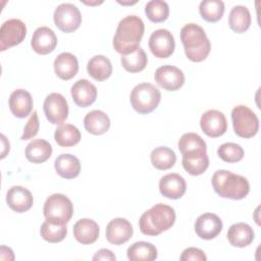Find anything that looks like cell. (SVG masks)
Segmentation results:
<instances>
[{
	"mask_svg": "<svg viewBox=\"0 0 261 261\" xmlns=\"http://www.w3.org/2000/svg\"><path fill=\"white\" fill-rule=\"evenodd\" d=\"M145 32V24L137 15H127L122 18L113 37V47L116 52L125 55L140 47Z\"/></svg>",
	"mask_w": 261,
	"mask_h": 261,
	"instance_id": "cell-1",
	"label": "cell"
},
{
	"mask_svg": "<svg viewBox=\"0 0 261 261\" xmlns=\"http://www.w3.org/2000/svg\"><path fill=\"white\" fill-rule=\"evenodd\" d=\"M180 41L186 56L193 62L203 61L210 53V41L204 29L196 23H187L181 28Z\"/></svg>",
	"mask_w": 261,
	"mask_h": 261,
	"instance_id": "cell-2",
	"label": "cell"
},
{
	"mask_svg": "<svg viewBox=\"0 0 261 261\" xmlns=\"http://www.w3.org/2000/svg\"><path fill=\"white\" fill-rule=\"evenodd\" d=\"M174 222V209L168 205L158 203L141 215L139 226L141 232L146 236H158L169 229Z\"/></svg>",
	"mask_w": 261,
	"mask_h": 261,
	"instance_id": "cell-3",
	"label": "cell"
},
{
	"mask_svg": "<svg viewBox=\"0 0 261 261\" xmlns=\"http://www.w3.org/2000/svg\"><path fill=\"white\" fill-rule=\"evenodd\" d=\"M211 184L215 193L222 198L241 200L250 192V184L245 176L224 169L214 172Z\"/></svg>",
	"mask_w": 261,
	"mask_h": 261,
	"instance_id": "cell-4",
	"label": "cell"
},
{
	"mask_svg": "<svg viewBox=\"0 0 261 261\" xmlns=\"http://www.w3.org/2000/svg\"><path fill=\"white\" fill-rule=\"evenodd\" d=\"M160 91L150 83L137 85L130 92L129 101L133 108L141 113L147 114L155 110L160 102Z\"/></svg>",
	"mask_w": 261,
	"mask_h": 261,
	"instance_id": "cell-5",
	"label": "cell"
},
{
	"mask_svg": "<svg viewBox=\"0 0 261 261\" xmlns=\"http://www.w3.org/2000/svg\"><path fill=\"white\" fill-rule=\"evenodd\" d=\"M43 212L47 221L62 225L70 220L73 214V205L65 195L53 194L45 201Z\"/></svg>",
	"mask_w": 261,
	"mask_h": 261,
	"instance_id": "cell-6",
	"label": "cell"
},
{
	"mask_svg": "<svg viewBox=\"0 0 261 261\" xmlns=\"http://www.w3.org/2000/svg\"><path fill=\"white\" fill-rule=\"evenodd\" d=\"M234 133L241 138H252L259 129V119L248 106L238 105L231 111Z\"/></svg>",
	"mask_w": 261,
	"mask_h": 261,
	"instance_id": "cell-7",
	"label": "cell"
},
{
	"mask_svg": "<svg viewBox=\"0 0 261 261\" xmlns=\"http://www.w3.org/2000/svg\"><path fill=\"white\" fill-rule=\"evenodd\" d=\"M55 25L64 33H71L79 29L82 22V14L79 8L71 3L58 5L53 14Z\"/></svg>",
	"mask_w": 261,
	"mask_h": 261,
	"instance_id": "cell-8",
	"label": "cell"
},
{
	"mask_svg": "<svg viewBox=\"0 0 261 261\" xmlns=\"http://www.w3.org/2000/svg\"><path fill=\"white\" fill-rule=\"evenodd\" d=\"M25 35L27 27L20 19L11 18L4 21L0 29V50L4 51L20 44Z\"/></svg>",
	"mask_w": 261,
	"mask_h": 261,
	"instance_id": "cell-9",
	"label": "cell"
},
{
	"mask_svg": "<svg viewBox=\"0 0 261 261\" xmlns=\"http://www.w3.org/2000/svg\"><path fill=\"white\" fill-rule=\"evenodd\" d=\"M46 118L52 124H62L68 116V104L66 99L59 93L49 94L43 104Z\"/></svg>",
	"mask_w": 261,
	"mask_h": 261,
	"instance_id": "cell-10",
	"label": "cell"
},
{
	"mask_svg": "<svg viewBox=\"0 0 261 261\" xmlns=\"http://www.w3.org/2000/svg\"><path fill=\"white\" fill-rule=\"evenodd\" d=\"M149 48L153 55L158 58L169 57L175 47V42L172 34L165 29L154 31L149 38Z\"/></svg>",
	"mask_w": 261,
	"mask_h": 261,
	"instance_id": "cell-11",
	"label": "cell"
},
{
	"mask_svg": "<svg viewBox=\"0 0 261 261\" xmlns=\"http://www.w3.org/2000/svg\"><path fill=\"white\" fill-rule=\"evenodd\" d=\"M155 82L166 91H176L185 84V74L181 69L173 65H162L154 74Z\"/></svg>",
	"mask_w": 261,
	"mask_h": 261,
	"instance_id": "cell-12",
	"label": "cell"
},
{
	"mask_svg": "<svg viewBox=\"0 0 261 261\" xmlns=\"http://www.w3.org/2000/svg\"><path fill=\"white\" fill-rule=\"evenodd\" d=\"M200 126L203 133L208 137L217 138L226 132L227 121L222 112L215 109H210L202 114Z\"/></svg>",
	"mask_w": 261,
	"mask_h": 261,
	"instance_id": "cell-13",
	"label": "cell"
},
{
	"mask_svg": "<svg viewBox=\"0 0 261 261\" xmlns=\"http://www.w3.org/2000/svg\"><path fill=\"white\" fill-rule=\"evenodd\" d=\"M222 230V221L214 213H204L195 222V231L200 239L212 240Z\"/></svg>",
	"mask_w": 261,
	"mask_h": 261,
	"instance_id": "cell-14",
	"label": "cell"
},
{
	"mask_svg": "<svg viewBox=\"0 0 261 261\" xmlns=\"http://www.w3.org/2000/svg\"><path fill=\"white\" fill-rule=\"evenodd\" d=\"M133 226L125 218H114L106 226V239L112 245H122L133 236Z\"/></svg>",
	"mask_w": 261,
	"mask_h": 261,
	"instance_id": "cell-15",
	"label": "cell"
},
{
	"mask_svg": "<svg viewBox=\"0 0 261 261\" xmlns=\"http://www.w3.org/2000/svg\"><path fill=\"white\" fill-rule=\"evenodd\" d=\"M6 203L13 211L22 213L32 208L34 199L28 189L21 186H13L7 191Z\"/></svg>",
	"mask_w": 261,
	"mask_h": 261,
	"instance_id": "cell-16",
	"label": "cell"
},
{
	"mask_svg": "<svg viewBox=\"0 0 261 261\" xmlns=\"http://www.w3.org/2000/svg\"><path fill=\"white\" fill-rule=\"evenodd\" d=\"M57 45V37L55 33L48 27L38 28L32 37L31 46L35 52L46 55L52 52Z\"/></svg>",
	"mask_w": 261,
	"mask_h": 261,
	"instance_id": "cell-17",
	"label": "cell"
},
{
	"mask_svg": "<svg viewBox=\"0 0 261 261\" xmlns=\"http://www.w3.org/2000/svg\"><path fill=\"white\" fill-rule=\"evenodd\" d=\"M71 97L73 102L80 107L92 105L97 98V88L86 79L76 81L71 87Z\"/></svg>",
	"mask_w": 261,
	"mask_h": 261,
	"instance_id": "cell-18",
	"label": "cell"
},
{
	"mask_svg": "<svg viewBox=\"0 0 261 261\" xmlns=\"http://www.w3.org/2000/svg\"><path fill=\"white\" fill-rule=\"evenodd\" d=\"M187 190L186 180L178 173H168L161 177L159 181V191L162 196L168 199H179Z\"/></svg>",
	"mask_w": 261,
	"mask_h": 261,
	"instance_id": "cell-19",
	"label": "cell"
},
{
	"mask_svg": "<svg viewBox=\"0 0 261 261\" xmlns=\"http://www.w3.org/2000/svg\"><path fill=\"white\" fill-rule=\"evenodd\" d=\"M209 158L206 149H196L182 154V166L191 175H200L206 171Z\"/></svg>",
	"mask_w": 261,
	"mask_h": 261,
	"instance_id": "cell-20",
	"label": "cell"
},
{
	"mask_svg": "<svg viewBox=\"0 0 261 261\" xmlns=\"http://www.w3.org/2000/svg\"><path fill=\"white\" fill-rule=\"evenodd\" d=\"M8 104L11 113L15 117L24 118L32 112L34 102L31 94L28 91L17 89L10 94Z\"/></svg>",
	"mask_w": 261,
	"mask_h": 261,
	"instance_id": "cell-21",
	"label": "cell"
},
{
	"mask_svg": "<svg viewBox=\"0 0 261 261\" xmlns=\"http://www.w3.org/2000/svg\"><path fill=\"white\" fill-rule=\"evenodd\" d=\"M73 237L83 245L95 243L99 237V225L96 221L89 218H82L73 225Z\"/></svg>",
	"mask_w": 261,
	"mask_h": 261,
	"instance_id": "cell-22",
	"label": "cell"
},
{
	"mask_svg": "<svg viewBox=\"0 0 261 261\" xmlns=\"http://www.w3.org/2000/svg\"><path fill=\"white\" fill-rule=\"evenodd\" d=\"M77 58L69 52L60 53L54 60V71L56 75L63 81L72 79L77 73Z\"/></svg>",
	"mask_w": 261,
	"mask_h": 261,
	"instance_id": "cell-23",
	"label": "cell"
},
{
	"mask_svg": "<svg viewBox=\"0 0 261 261\" xmlns=\"http://www.w3.org/2000/svg\"><path fill=\"white\" fill-rule=\"evenodd\" d=\"M254 237L255 233L253 228L245 222L234 223L227 230V240L229 244L238 248L249 246L253 242Z\"/></svg>",
	"mask_w": 261,
	"mask_h": 261,
	"instance_id": "cell-24",
	"label": "cell"
},
{
	"mask_svg": "<svg viewBox=\"0 0 261 261\" xmlns=\"http://www.w3.org/2000/svg\"><path fill=\"white\" fill-rule=\"evenodd\" d=\"M54 167L58 175L71 179L80 174L81 162L77 157L71 154H61L55 159Z\"/></svg>",
	"mask_w": 261,
	"mask_h": 261,
	"instance_id": "cell-25",
	"label": "cell"
},
{
	"mask_svg": "<svg viewBox=\"0 0 261 261\" xmlns=\"http://www.w3.org/2000/svg\"><path fill=\"white\" fill-rule=\"evenodd\" d=\"M84 125L88 133L92 135H103L110 127V119L108 115L101 110H92L86 114Z\"/></svg>",
	"mask_w": 261,
	"mask_h": 261,
	"instance_id": "cell-26",
	"label": "cell"
},
{
	"mask_svg": "<svg viewBox=\"0 0 261 261\" xmlns=\"http://www.w3.org/2000/svg\"><path fill=\"white\" fill-rule=\"evenodd\" d=\"M52 155V146L43 139L30 142L25 148V157L30 162L39 164L48 160Z\"/></svg>",
	"mask_w": 261,
	"mask_h": 261,
	"instance_id": "cell-27",
	"label": "cell"
},
{
	"mask_svg": "<svg viewBox=\"0 0 261 261\" xmlns=\"http://www.w3.org/2000/svg\"><path fill=\"white\" fill-rule=\"evenodd\" d=\"M88 73L96 81L107 80L112 73V64L109 58L104 55L93 56L87 64Z\"/></svg>",
	"mask_w": 261,
	"mask_h": 261,
	"instance_id": "cell-28",
	"label": "cell"
},
{
	"mask_svg": "<svg viewBox=\"0 0 261 261\" xmlns=\"http://www.w3.org/2000/svg\"><path fill=\"white\" fill-rule=\"evenodd\" d=\"M126 255L130 261H153L157 258L158 253L154 245L141 241L130 245L126 251Z\"/></svg>",
	"mask_w": 261,
	"mask_h": 261,
	"instance_id": "cell-29",
	"label": "cell"
},
{
	"mask_svg": "<svg viewBox=\"0 0 261 261\" xmlns=\"http://www.w3.org/2000/svg\"><path fill=\"white\" fill-rule=\"evenodd\" d=\"M229 28L238 33L246 32L251 25V14L249 9L243 5H236L231 8L228 16Z\"/></svg>",
	"mask_w": 261,
	"mask_h": 261,
	"instance_id": "cell-30",
	"label": "cell"
},
{
	"mask_svg": "<svg viewBox=\"0 0 261 261\" xmlns=\"http://www.w3.org/2000/svg\"><path fill=\"white\" fill-rule=\"evenodd\" d=\"M81 132L70 123L60 124L54 133L55 142L61 147H71L81 141Z\"/></svg>",
	"mask_w": 261,
	"mask_h": 261,
	"instance_id": "cell-31",
	"label": "cell"
},
{
	"mask_svg": "<svg viewBox=\"0 0 261 261\" xmlns=\"http://www.w3.org/2000/svg\"><path fill=\"white\" fill-rule=\"evenodd\" d=\"M150 158L152 165L159 170H166L171 168L176 161V156L173 150L165 146L155 148L151 152Z\"/></svg>",
	"mask_w": 261,
	"mask_h": 261,
	"instance_id": "cell-32",
	"label": "cell"
},
{
	"mask_svg": "<svg viewBox=\"0 0 261 261\" xmlns=\"http://www.w3.org/2000/svg\"><path fill=\"white\" fill-rule=\"evenodd\" d=\"M120 61L125 70L129 72H139L146 67L148 57L145 51L141 47H139L132 53L121 55Z\"/></svg>",
	"mask_w": 261,
	"mask_h": 261,
	"instance_id": "cell-33",
	"label": "cell"
},
{
	"mask_svg": "<svg viewBox=\"0 0 261 261\" xmlns=\"http://www.w3.org/2000/svg\"><path fill=\"white\" fill-rule=\"evenodd\" d=\"M199 12L206 21L216 22L224 13V3L221 0H203L199 5Z\"/></svg>",
	"mask_w": 261,
	"mask_h": 261,
	"instance_id": "cell-34",
	"label": "cell"
},
{
	"mask_svg": "<svg viewBox=\"0 0 261 261\" xmlns=\"http://www.w3.org/2000/svg\"><path fill=\"white\" fill-rule=\"evenodd\" d=\"M145 13L151 21L162 22L169 15V7L163 0H151L145 6Z\"/></svg>",
	"mask_w": 261,
	"mask_h": 261,
	"instance_id": "cell-35",
	"label": "cell"
},
{
	"mask_svg": "<svg viewBox=\"0 0 261 261\" xmlns=\"http://www.w3.org/2000/svg\"><path fill=\"white\" fill-rule=\"evenodd\" d=\"M40 233L41 237L48 243H59L66 237L67 227L65 224H54L46 220L41 225Z\"/></svg>",
	"mask_w": 261,
	"mask_h": 261,
	"instance_id": "cell-36",
	"label": "cell"
},
{
	"mask_svg": "<svg viewBox=\"0 0 261 261\" xmlns=\"http://www.w3.org/2000/svg\"><path fill=\"white\" fill-rule=\"evenodd\" d=\"M217 154L220 159L228 163L239 162L244 157L243 148L236 143H224L217 149Z\"/></svg>",
	"mask_w": 261,
	"mask_h": 261,
	"instance_id": "cell-37",
	"label": "cell"
},
{
	"mask_svg": "<svg viewBox=\"0 0 261 261\" xmlns=\"http://www.w3.org/2000/svg\"><path fill=\"white\" fill-rule=\"evenodd\" d=\"M178 149L181 154L196 150V149H206L205 141L196 133H186L178 141Z\"/></svg>",
	"mask_w": 261,
	"mask_h": 261,
	"instance_id": "cell-38",
	"label": "cell"
},
{
	"mask_svg": "<svg viewBox=\"0 0 261 261\" xmlns=\"http://www.w3.org/2000/svg\"><path fill=\"white\" fill-rule=\"evenodd\" d=\"M39 127H40V122H39L38 113H37V111H34L33 114L31 115V117L29 118V120L27 121V124L23 128V133L20 137V140L24 141V140L34 138L38 134Z\"/></svg>",
	"mask_w": 261,
	"mask_h": 261,
	"instance_id": "cell-39",
	"label": "cell"
},
{
	"mask_svg": "<svg viewBox=\"0 0 261 261\" xmlns=\"http://www.w3.org/2000/svg\"><path fill=\"white\" fill-rule=\"evenodd\" d=\"M179 260L180 261H190V260H193V261H206L207 257H206L205 253L201 249L191 247V248L186 249L182 252Z\"/></svg>",
	"mask_w": 261,
	"mask_h": 261,
	"instance_id": "cell-40",
	"label": "cell"
},
{
	"mask_svg": "<svg viewBox=\"0 0 261 261\" xmlns=\"http://www.w3.org/2000/svg\"><path fill=\"white\" fill-rule=\"evenodd\" d=\"M94 261L97 260H109V261H115L116 257L115 255L108 249H101L96 252V254L93 257Z\"/></svg>",
	"mask_w": 261,
	"mask_h": 261,
	"instance_id": "cell-41",
	"label": "cell"
}]
</instances>
